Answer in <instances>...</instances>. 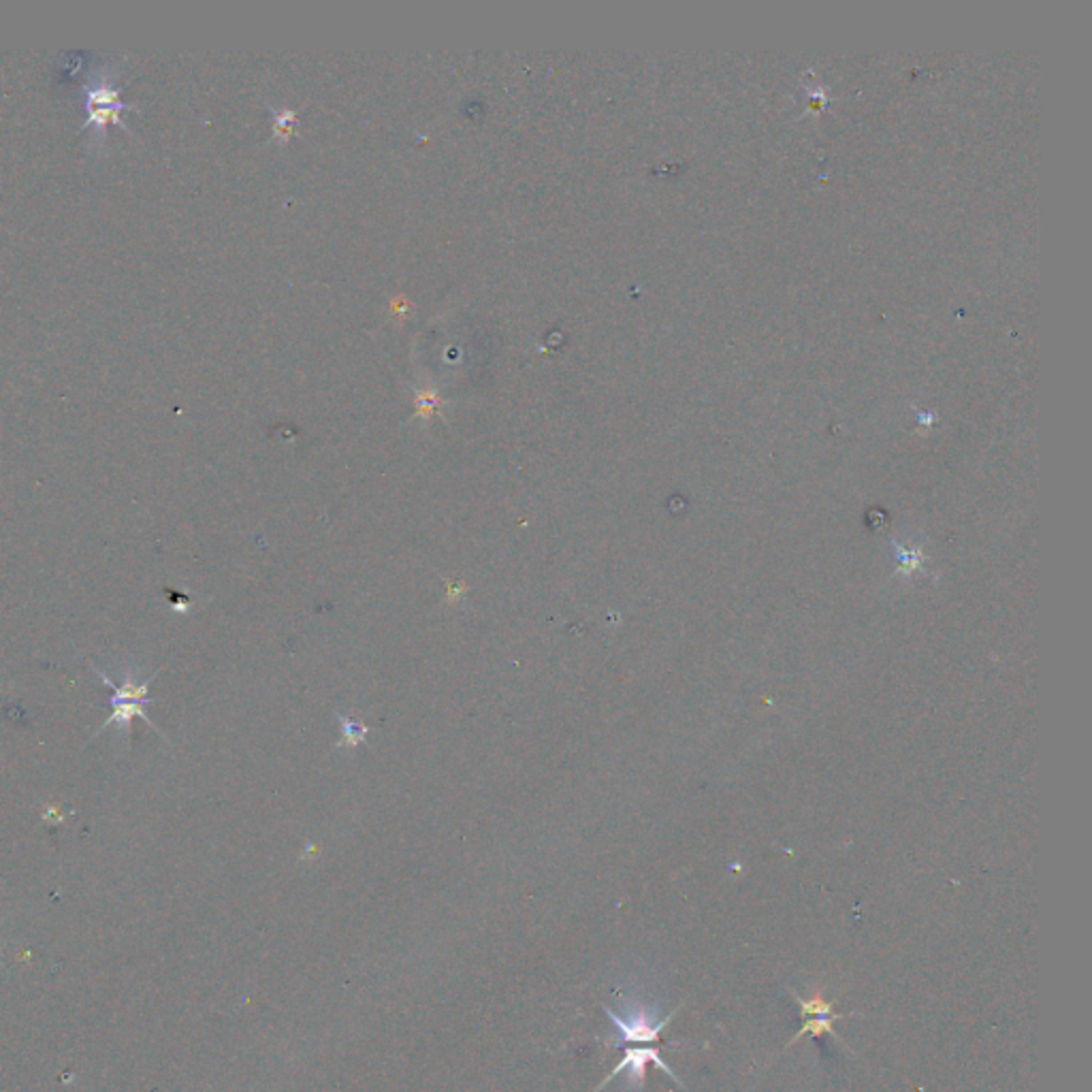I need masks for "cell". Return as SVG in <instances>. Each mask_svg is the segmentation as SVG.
Returning <instances> with one entry per match:
<instances>
[{
  "label": "cell",
  "instance_id": "obj_1",
  "mask_svg": "<svg viewBox=\"0 0 1092 1092\" xmlns=\"http://www.w3.org/2000/svg\"><path fill=\"white\" fill-rule=\"evenodd\" d=\"M90 666H92V670L96 672L98 679H101L105 685H109L111 692H114V696H111V715L105 719V723H102V726L98 727V732L94 736L102 734V732L109 730L111 726H115L118 730H122L124 734L128 736V734H131L132 719H135V717L143 719V721L148 723V726L152 727V730H156L158 734L162 736V732L158 730L156 726H154L152 719L148 717V710H145V706L152 704V702H154L152 698H149V683H152V680L156 679V674L162 670V668H158V670L154 672V674H149L148 679L141 680V683L135 679V674H132L131 670H126L122 674V683L115 685L114 680H111L109 676H107V672L98 670V668L94 666V663H90ZM94 736H92V739H94Z\"/></svg>",
  "mask_w": 1092,
  "mask_h": 1092
},
{
  "label": "cell",
  "instance_id": "obj_2",
  "mask_svg": "<svg viewBox=\"0 0 1092 1092\" xmlns=\"http://www.w3.org/2000/svg\"><path fill=\"white\" fill-rule=\"evenodd\" d=\"M606 1016L610 1018L615 1029L619 1031V1037L616 1042H612L610 1046L619 1048V1046H628V1043H646V1042H655L657 1035L662 1033V1029H666L668 1022L672 1020L674 1013L666 1018H657V1013L653 1009L645 1007V1005H632L628 1007V1013L625 1016H616L612 1009L604 1007Z\"/></svg>",
  "mask_w": 1092,
  "mask_h": 1092
},
{
  "label": "cell",
  "instance_id": "obj_3",
  "mask_svg": "<svg viewBox=\"0 0 1092 1092\" xmlns=\"http://www.w3.org/2000/svg\"><path fill=\"white\" fill-rule=\"evenodd\" d=\"M649 1063H655L659 1069H663V1072H666L668 1076L672 1077V1080L679 1082V1084H683V1082H680L679 1077L674 1076V1072H672V1069L668 1067L666 1060H663L662 1056H659L657 1048H629L628 1046V1048H625V1054H623V1059H621V1063L616 1065L615 1069H612L610 1076H608L606 1080H604L602 1084H599L598 1089H595V1092L602 1090V1086H606L608 1082H610L612 1077L619 1076L621 1072H628V1084L632 1086V1089H642V1084H645V1067Z\"/></svg>",
  "mask_w": 1092,
  "mask_h": 1092
},
{
  "label": "cell",
  "instance_id": "obj_4",
  "mask_svg": "<svg viewBox=\"0 0 1092 1092\" xmlns=\"http://www.w3.org/2000/svg\"><path fill=\"white\" fill-rule=\"evenodd\" d=\"M336 717L342 726V739L340 743L336 745L337 749L359 747V745L367 739V734H370V727H367L361 719L354 717V715H342L340 710H336Z\"/></svg>",
  "mask_w": 1092,
  "mask_h": 1092
},
{
  "label": "cell",
  "instance_id": "obj_5",
  "mask_svg": "<svg viewBox=\"0 0 1092 1092\" xmlns=\"http://www.w3.org/2000/svg\"><path fill=\"white\" fill-rule=\"evenodd\" d=\"M798 1005H800V1012H803V1013H813V1016H817V1018H826V1016L843 1018L841 1013H834L832 1012V1003H830V1001H826L821 995H815L813 999H804V1001L798 999Z\"/></svg>",
  "mask_w": 1092,
  "mask_h": 1092
},
{
  "label": "cell",
  "instance_id": "obj_6",
  "mask_svg": "<svg viewBox=\"0 0 1092 1092\" xmlns=\"http://www.w3.org/2000/svg\"><path fill=\"white\" fill-rule=\"evenodd\" d=\"M832 1020H838V1018H815V1020L804 1022L803 1029L798 1031V1035H796V1037L791 1039L790 1043H791V1046H794V1043L798 1042V1039L803 1037V1035H813V1037H820V1035L830 1033V1035H832V1037H837V1033H834Z\"/></svg>",
  "mask_w": 1092,
  "mask_h": 1092
}]
</instances>
